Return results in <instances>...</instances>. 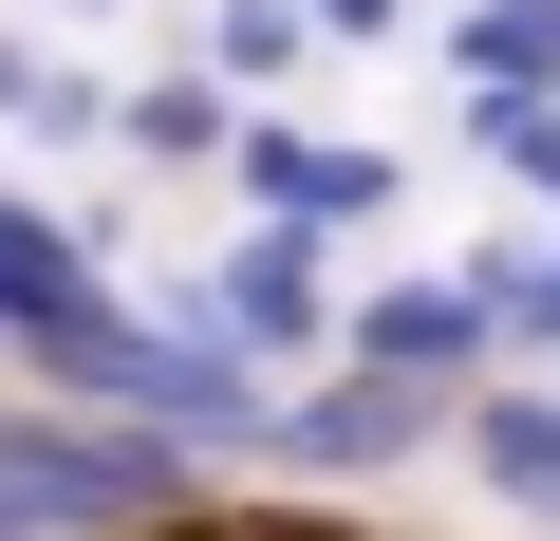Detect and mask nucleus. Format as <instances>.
I'll use <instances>...</instances> for the list:
<instances>
[{"instance_id":"obj_1","label":"nucleus","mask_w":560,"mask_h":541,"mask_svg":"<svg viewBox=\"0 0 560 541\" xmlns=\"http://www.w3.org/2000/svg\"><path fill=\"white\" fill-rule=\"evenodd\" d=\"M504 281H523V243H504V261H467V281H374V299H337V374L467 411V392L504 374Z\"/></svg>"},{"instance_id":"obj_2","label":"nucleus","mask_w":560,"mask_h":541,"mask_svg":"<svg viewBox=\"0 0 560 541\" xmlns=\"http://www.w3.org/2000/svg\"><path fill=\"white\" fill-rule=\"evenodd\" d=\"M430 448H448V411H430V392H374V374L261 392V467H280V485H393V467H430Z\"/></svg>"},{"instance_id":"obj_3","label":"nucleus","mask_w":560,"mask_h":541,"mask_svg":"<svg viewBox=\"0 0 560 541\" xmlns=\"http://www.w3.org/2000/svg\"><path fill=\"white\" fill-rule=\"evenodd\" d=\"M224 168H243L261 243H355V224H393V205H411V168H393L374 131H243Z\"/></svg>"},{"instance_id":"obj_4","label":"nucleus","mask_w":560,"mask_h":541,"mask_svg":"<svg viewBox=\"0 0 560 541\" xmlns=\"http://www.w3.org/2000/svg\"><path fill=\"white\" fill-rule=\"evenodd\" d=\"M206 318H224L243 374H300V355L337 374V281H318V243H261V224H243V243L206 261Z\"/></svg>"},{"instance_id":"obj_5","label":"nucleus","mask_w":560,"mask_h":541,"mask_svg":"<svg viewBox=\"0 0 560 541\" xmlns=\"http://www.w3.org/2000/svg\"><path fill=\"white\" fill-rule=\"evenodd\" d=\"M448 448H467V485H486L504 522L560 541V374H486V392L448 411Z\"/></svg>"},{"instance_id":"obj_6","label":"nucleus","mask_w":560,"mask_h":541,"mask_svg":"<svg viewBox=\"0 0 560 541\" xmlns=\"http://www.w3.org/2000/svg\"><path fill=\"white\" fill-rule=\"evenodd\" d=\"M448 113H560V0H467L448 20Z\"/></svg>"},{"instance_id":"obj_7","label":"nucleus","mask_w":560,"mask_h":541,"mask_svg":"<svg viewBox=\"0 0 560 541\" xmlns=\"http://www.w3.org/2000/svg\"><path fill=\"white\" fill-rule=\"evenodd\" d=\"M113 131H131L150 168H224V150H243V94H224L206 57H168V75H131V94H113Z\"/></svg>"},{"instance_id":"obj_8","label":"nucleus","mask_w":560,"mask_h":541,"mask_svg":"<svg viewBox=\"0 0 560 541\" xmlns=\"http://www.w3.org/2000/svg\"><path fill=\"white\" fill-rule=\"evenodd\" d=\"M0 113H20L38 150H94V131H113V75H75V57H20V38H0Z\"/></svg>"},{"instance_id":"obj_9","label":"nucleus","mask_w":560,"mask_h":541,"mask_svg":"<svg viewBox=\"0 0 560 541\" xmlns=\"http://www.w3.org/2000/svg\"><path fill=\"white\" fill-rule=\"evenodd\" d=\"M300 57H318V38H300V0H224V20H206V75H224V94H280Z\"/></svg>"},{"instance_id":"obj_10","label":"nucleus","mask_w":560,"mask_h":541,"mask_svg":"<svg viewBox=\"0 0 560 541\" xmlns=\"http://www.w3.org/2000/svg\"><path fill=\"white\" fill-rule=\"evenodd\" d=\"M467 150H486V168H504V187L560 224V113H467Z\"/></svg>"},{"instance_id":"obj_11","label":"nucleus","mask_w":560,"mask_h":541,"mask_svg":"<svg viewBox=\"0 0 560 541\" xmlns=\"http://www.w3.org/2000/svg\"><path fill=\"white\" fill-rule=\"evenodd\" d=\"M504 355L560 374V243H523V281H504Z\"/></svg>"},{"instance_id":"obj_12","label":"nucleus","mask_w":560,"mask_h":541,"mask_svg":"<svg viewBox=\"0 0 560 541\" xmlns=\"http://www.w3.org/2000/svg\"><path fill=\"white\" fill-rule=\"evenodd\" d=\"M300 38L318 57H374V38H411V0H300Z\"/></svg>"},{"instance_id":"obj_13","label":"nucleus","mask_w":560,"mask_h":541,"mask_svg":"<svg viewBox=\"0 0 560 541\" xmlns=\"http://www.w3.org/2000/svg\"><path fill=\"white\" fill-rule=\"evenodd\" d=\"M300 541H374V522H337V504H318V522H300Z\"/></svg>"},{"instance_id":"obj_14","label":"nucleus","mask_w":560,"mask_h":541,"mask_svg":"<svg viewBox=\"0 0 560 541\" xmlns=\"http://www.w3.org/2000/svg\"><path fill=\"white\" fill-rule=\"evenodd\" d=\"M57 20H113V0H57Z\"/></svg>"}]
</instances>
